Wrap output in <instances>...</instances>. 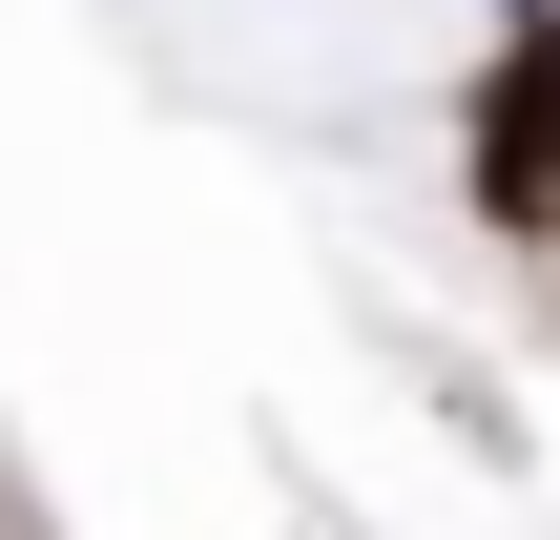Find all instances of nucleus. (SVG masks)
<instances>
[{
    "label": "nucleus",
    "mask_w": 560,
    "mask_h": 540,
    "mask_svg": "<svg viewBox=\"0 0 560 540\" xmlns=\"http://www.w3.org/2000/svg\"><path fill=\"white\" fill-rule=\"evenodd\" d=\"M457 187H478L499 250H560V0L478 42V83H457Z\"/></svg>",
    "instance_id": "nucleus-1"
}]
</instances>
